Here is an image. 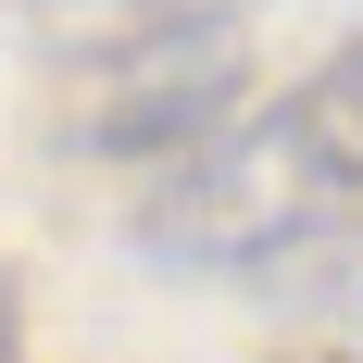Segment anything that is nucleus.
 <instances>
[{
  "label": "nucleus",
  "mask_w": 363,
  "mask_h": 363,
  "mask_svg": "<svg viewBox=\"0 0 363 363\" xmlns=\"http://www.w3.org/2000/svg\"><path fill=\"white\" fill-rule=\"evenodd\" d=\"M313 88H326V113H338V125H351V138H363V38H351V50H338L326 75H313Z\"/></svg>",
  "instance_id": "20e7f679"
},
{
  "label": "nucleus",
  "mask_w": 363,
  "mask_h": 363,
  "mask_svg": "<svg viewBox=\"0 0 363 363\" xmlns=\"http://www.w3.org/2000/svg\"><path fill=\"white\" fill-rule=\"evenodd\" d=\"M363 213V138L326 113V88H289L276 113H238L201 150H176L138 201V251L225 289V276H276L313 263Z\"/></svg>",
  "instance_id": "f257e3e1"
},
{
  "label": "nucleus",
  "mask_w": 363,
  "mask_h": 363,
  "mask_svg": "<svg viewBox=\"0 0 363 363\" xmlns=\"http://www.w3.org/2000/svg\"><path fill=\"white\" fill-rule=\"evenodd\" d=\"M238 13H251V0H50V38L125 63V50H163V38H213V26H238Z\"/></svg>",
  "instance_id": "7ed1b4c3"
},
{
  "label": "nucleus",
  "mask_w": 363,
  "mask_h": 363,
  "mask_svg": "<svg viewBox=\"0 0 363 363\" xmlns=\"http://www.w3.org/2000/svg\"><path fill=\"white\" fill-rule=\"evenodd\" d=\"M238 101V38H163V50H125V101H88L75 113V138L88 150H138V163H176L201 150Z\"/></svg>",
  "instance_id": "f03ea898"
},
{
  "label": "nucleus",
  "mask_w": 363,
  "mask_h": 363,
  "mask_svg": "<svg viewBox=\"0 0 363 363\" xmlns=\"http://www.w3.org/2000/svg\"><path fill=\"white\" fill-rule=\"evenodd\" d=\"M326 313H338V338H351V363H363V251L338 263V289H326Z\"/></svg>",
  "instance_id": "39448f33"
}]
</instances>
